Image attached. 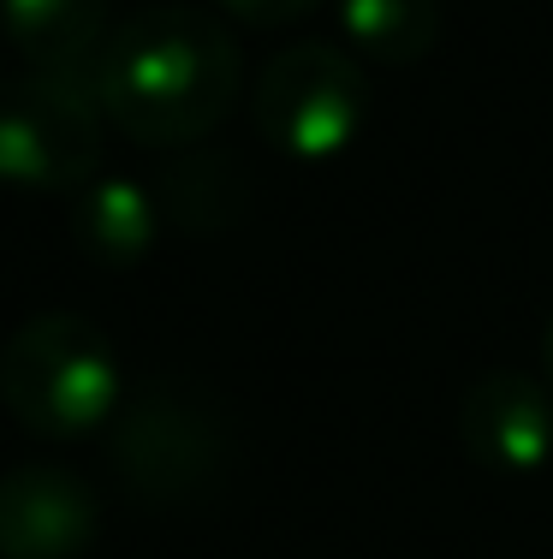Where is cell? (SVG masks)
Here are the masks:
<instances>
[{"label":"cell","instance_id":"1","mask_svg":"<svg viewBox=\"0 0 553 559\" xmlns=\"http://www.w3.org/2000/svg\"><path fill=\"white\" fill-rule=\"evenodd\" d=\"M239 43L196 7H137L89 66L101 119L143 150H191L232 114Z\"/></svg>","mask_w":553,"mask_h":559},{"label":"cell","instance_id":"2","mask_svg":"<svg viewBox=\"0 0 553 559\" xmlns=\"http://www.w3.org/2000/svg\"><path fill=\"white\" fill-rule=\"evenodd\" d=\"M232 417L203 381H137L108 423V459L143 506H191L215 495L232 471Z\"/></svg>","mask_w":553,"mask_h":559},{"label":"cell","instance_id":"3","mask_svg":"<svg viewBox=\"0 0 553 559\" xmlns=\"http://www.w3.org/2000/svg\"><path fill=\"white\" fill-rule=\"evenodd\" d=\"M120 399V352L77 310H43L0 345V405L43 441H77L113 423Z\"/></svg>","mask_w":553,"mask_h":559},{"label":"cell","instance_id":"4","mask_svg":"<svg viewBox=\"0 0 553 559\" xmlns=\"http://www.w3.org/2000/svg\"><path fill=\"white\" fill-rule=\"evenodd\" d=\"M101 131L108 119L89 78H0V185L12 191H84L101 173Z\"/></svg>","mask_w":553,"mask_h":559},{"label":"cell","instance_id":"5","mask_svg":"<svg viewBox=\"0 0 553 559\" xmlns=\"http://www.w3.org/2000/svg\"><path fill=\"white\" fill-rule=\"evenodd\" d=\"M250 119L292 162H327L351 150V138L369 119L358 55L339 43H286L250 90Z\"/></svg>","mask_w":553,"mask_h":559},{"label":"cell","instance_id":"6","mask_svg":"<svg viewBox=\"0 0 553 559\" xmlns=\"http://www.w3.org/2000/svg\"><path fill=\"white\" fill-rule=\"evenodd\" d=\"M96 530V488L65 464H12L0 476V559H84Z\"/></svg>","mask_w":553,"mask_h":559},{"label":"cell","instance_id":"7","mask_svg":"<svg viewBox=\"0 0 553 559\" xmlns=\"http://www.w3.org/2000/svg\"><path fill=\"white\" fill-rule=\"evenodd\" d=\"M458 441L500 476H536L553 459V393L524 369H489L458 399Z\"/></svg>","mask_w":553,"mask_h":559},{"label":"cell","instance_id":"8","mask_svg":"<svg viewBox=\"0 0 553 559\" xmlns=\"http://www.w3.org/2000/svg\"><path fill=\"white\" fill-rule=\"evenodd\" d=\"M108 31V0H0V36L31 72L89 78Z\"/></svg>","mask_w":553,"mask_h":559},{"label":"cell","instance_id":"9","mask_svg":"<svg viewBox=\"0 0 553 559\" xmlns=\"http://www.w3.org/2000/svg\"><path fill=\"white\" fill-rule=\"evenodd\" d=\"M72 238L101 269H131L161 238V203L137 179L96 173L84 191H72Z\"/></svg>","mask_w":553,"mask_h":559},{"label":"cell","instance_id":"10","mask_svg":"<svg viewBox=\"0 0 553 559\" xmlns=\"http://www.w3.org/2000/svg\"><path fill=\"white\" fill-rule=\"evenodd\" d=\"M161 215L191 238H215V233H232L244 215H250V173L239 155L227 150H184L173 167L161 173Z\"/></svg>","mask_w":553,"mask_h":559},{"label":"cell","instance_id":"11","mask_svg":"<svg viewBox=\"0 0 553 559\" xmlns=\"http://www.w3.org/2000/svg\"><path fill=\"white\" fill-rule=\"evenodd\" d=\"M339 36L375 66H411L441 43V0H339Z\"/></svg>","mask_w":553,"mask_h":559},{"label":"cell","instance_id":"12","mask_svg":"<svg viewBox=\"0 0 553 559\" xmlns=\"http://www.w3.org/2000/svg\"><path fill=\"white\" fill-rule=\"evenodd\" d=\"M220 7L244 24H298V19H310L322 0H220Z\"/></svg>","mask_w":553,"mask_h":559},{"label":"cell","instance_id":"13","mask_svg":"<svg viewBox=\"0 0 553 559\" xmlns=\"http://www.w3.org/2000/svg\"><path fill=\"white\" fill-rule=\"evenodd\" d=\"M542 364H548V376H553V316H548V340H542Z\"/></svg>","mask_w":553,"mask_h":559}]
</instances>
